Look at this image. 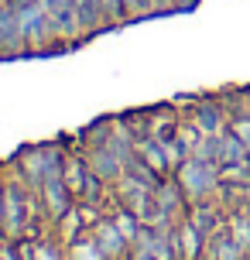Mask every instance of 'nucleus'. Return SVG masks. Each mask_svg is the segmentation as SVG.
I'll use <instances>...</instances> for the list:
<instances>
[{"instance_id":"f257e3e1","label":"nucleus","mask_w":250,"mask_h":260,"mask_svg":"<svg viewBox=\"0 0 250 260\" xmlns=\"http://www.w3.org/2000/svg\"><path fill=\"white\" fill-rule=\"evenodd\" d=\"M178 182H182L185 192L192 195H206L216 185V168H212V161H202V157H189L182 161V168H178Z\"/></svg>"},{"instance_id":"f03ea898","label":"nucleus","mask_w":250,"mask_h":260,"mask_svg":"<svg viewBox=\"0 0 250 260\" xmlns=\"http://www.w3.org/2000/svg\"><path fill=\"white\" fill-rule=\"evenodd\" d=\"M216 141H220V161H223V165H247L250 161V147L240 141L233 130H230V134H220Z\"/></svg>"},{"instance_id":"7ed1b4c3","label":"nucleus","mask_w":250,"mask_h":260,"mask_svg":"<svg viewBox=\"0 0 250 260\" xmlns=\"http://www.w3.org/2000/svg\"><path fill=\"white\" fill-rule=\"evenodd\" d=\"M196 130H202V134H223V113H220V106H199V113H196Z\"/></svg>"},{"instance_id":"20e7f679","label":"nucleus","mask_w":250,"mask_h":260,"mask_svg":"<svg viewBox=\"0 0 250 260\" xmlns=\"http://www.w3.org/2000/svg\"><path fill=\"white\" fill-rule=\"evenodd\" d=\"M76 11H79V17L86 21V24H92L96 14L103 11V0H76Z\"/></svg>"},{"instance_id":"39448f33","label":"nucleus","mask_w":250,"mask_h":260,"mask_svg":"<svg viewBox=\"0 0 250 260\" xmlns=\"http://www.w3.org/2000/svg\"><path fill=\"white\" fill-rule=\"evenodd\" d=\"M240 257H243V243H237L233 236L220 243V260H240Z\"/></svg>"},{"instance_id":"423d86ee","label":"nucleus","mask_w":250,"mask_h":260,"mask_svg":"<svg viewBox=\"0 0 250 260\" xmlns=\"http://www.w3.org/2000/svg\"><path fill=\"white\" fill-rule=\"evenodd\" d=\"M233 240H237V243H243V247H250V216L233 219Z\"/></svg>"},{"instance_id":"0eeeda50","label":"nucleus","mask_w":250,"mask_h":260,"mask_svg":"<svg viewBox=\"0 0 250 260\" xmlns=\"http://www.w3.org/2000/svg\"><path fill=\"white\" fill-rule=\"evenodd\" d=\"M100 247H106V250L120 247V236L113 233V226H100Z\"/></svg>"},{"instance_id":"6e6552de","label":"nucleus","mask_w":250,"mask_h":260,"mask_svg":"<svg viewBox=\"0 0 250 260\" xmlns=\"http://www.w3.org/2000/svg\"><path fill=\"white\" fill-rule=\"evenodd\" d=\"M233 134H237L240 141L250 147V117H240V120H233Z\"/></svg>"},{"instance_id":"1a4fd4ad","label":"nucleus","mask_w":250,"mask_h":260,"mask_svg":"<svg viewBox=\"0 0 250 260\" xmlns=\"http://www.w3.org/2000/svg\"><path fill=\"white\" fill-rule=\"evenodd\" d=\"M165 157H168L171 165H175V161L182 157V151H178V144H165Z\"/></svg>"},{"instance_id":"9d476101","label":"nucleus","mask_w":250,"mask_h":260,"mask_svg":"<svg viewBox=\"0 0 250 260\" xmlns=\"http://www.w3.org/2000/svg\"><path fill=\"white\" fill-rule=\"evenodd\" d=\"M35 257H38V260H55V250L41 247V250H35Z\"/></svg>"},{"instance_id":"9b49d317","label":"nucleus","mask_w":250,"mask_h":260,"mask_svg":"<svg viewBox=\"0 0 250 260\" xmlns=\"http://www.w3.org/2000/svg\"><path fill=\"white\" fill-rule=\"evenodd\" d=\"M106 7H110V14H120V0H103Z\"/></svg>"},{"instance_id":"f8f14e48","label":"nucleus","mask_w":250,"mask_h":260,"mask_svg":"<svg viewBox=\"0 0 250 260\" xmlns=\"http://www.w3.org/2000/svg\"><path fill=\"white\" fill-rule=\"evenodd\" d=\"M127 4H137V7H144V4H147V0H127Z\"/></svg>"}]
</instances>
